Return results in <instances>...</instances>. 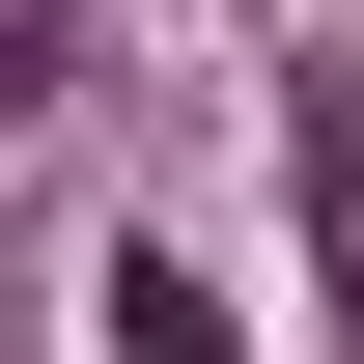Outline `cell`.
<instances>
[{
  "label": "cell",
  "mask_w": 364,
  "mask_h": 364,
  "mask_svg": "<svg viewBox=\"0 0 364 364\" xmlns=\"http://www.w3.org/2000/svg\"><path fill=\"white\" fill-rule=\"evenodd\" d=\"M85 309H112V364H252V336H225V309H196V280H168V252H112V280H85Z\"/></svg>",
  "instance_id": "cell-1"
},
{
  "label": "cell",
  "mask_w": 364,
  "mask_h": 364,
  "mask_svg": "<svg viewBox=\"0 0 364 364\" xmlns=\"http://www.w3.org/2000/svg\"><path fill=\"white\" fill-rule=\"evenodd\" d=\"M28 112H56V0H0V140H28Z\"/></svg>",
  "instance_id": "cell-2"
}]
</instances>
